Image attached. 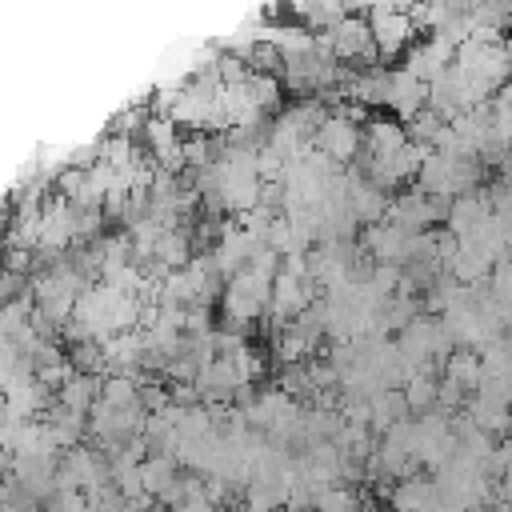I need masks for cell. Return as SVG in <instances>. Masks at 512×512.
<instances>
[{"instance_id": "cell-2", "label": "cell", "mask_w": 512, "mask_h": 512, "mask_svg": "<svg viewBox=\"0 0 512 512\" xmlns=\"http://www.w3.org/2000/svg\"><path fill=\"white\" fill-rule=\"evenodd\" d=\"M384 104L400 116H416L428 104V84L416 80L412 72H388L384 80Z\"/></svg>"}, {"instance_id": "cell-3", "label": "cell", "mask_w": 512, "mask_h": 512, "mask_svg": "<svg viewBox=\"0 0 512 512\" xmlns=\"http://www.w3.org/2000/svg\"><path fill=\"white\" fill-rule=\"evenodd\" d=\"M432 496H436V484L432 480H420L416 472H408L396 488H388V500H392L396 512H424Z\"/></svg>"}, {"instance_id": "cell-4", "label": "cell", "mask_w": 512, "mask_h": 512, "mask_svg": "<svg viewBox=\"0 0 512 512\" xmlns=\"http://www.w3.org/2000/svg\"><path fill=\"white\" fill-rule=\"evenodd\" d=\"M440 368H444V376H448L452 384H460L464 392H476V384L484 380L476 348H456V352H448V356L440 360Z\"/></svg>"}, {"instance_id": "cell-5", "label": "cell", "mask_w": 512, "mask_h": 512, "mask_svg": "<svg viewBox=\"0 0 512 512\" xmlns=\"http://www.w3.org/2000/svg\"><path fill=\"white\" fill-rule=\"evenodd\" d=\"M352 508H356V496L348 488H340V484H328L312 500V512H352Z\"/></svg>"}, {"instance_id": "cell-1", "label": "cell", "mask_w": 512, "mask_h": 512, "mask_svg": "<svg viewBox=\"0 0 512 512\" xmlns=\"http://www.w3.org/2000/svg\"><path fill=\"white\" fill-rule=\"evenodd\" d=\"M452 48H456V44L436 32V36H428L424 44H416V48L408 52V68H404V72H412L416 80L428 84V80H436V76L452 64Z\"/></svg>"}]
</instances>
